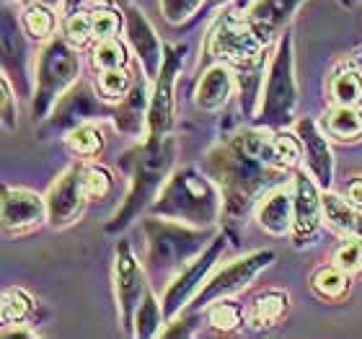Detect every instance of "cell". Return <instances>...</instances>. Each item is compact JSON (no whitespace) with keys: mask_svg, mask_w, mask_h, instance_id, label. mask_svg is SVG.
Segmentation results:
<instances>
[{"mask_svg":"<svg viewBox=\"0 0 362 339\" xmlns=\"http://www.w3.org/2000/svg\"><path fill=\"white\" fill-rule=\"evenodd\" d=\"M341 6H347V8H352V6H357V3H360V0H339Z\"/></svg>","mask_w":362,"mask_h":339,"instance_id":"cell-45","label":"cell"},{"mask_svg":"<svg viewBox=\"0 0 362 339\" xmlns=\"http://www.w3.org/2000/svg\"><path fill=\"white\" fill-rule=\"evenodd\" d=\"M81 76V54L68 37H52L37 54V73H34V96L31 114L34 120H47L57 98L76 84Z\"/></svg>","mask_w":362,"mask_h":339,"instance_id":"cell-5","label":"cell"},{"mask_svg":"<svg viewBox=\"0 0 362 339\" xmlns=\"http://www.w3.org/2000/svg\"><path fill=\"white\" fill-rule=\"evenodd\" d=\"M184 52H187L184 45L166 47L160 73L153 81L145 140H160V137H166L171 132V127H174V86L181 73V65H184Z\"/></svg>","mask_w":362,"mask_h":339,"instance_id":"cell-12","label":"cell"},{"mask_svg":"<svg viewBox=\"0 0 362 339\" xmlns=\"http://www.w3.org/2000/svg\"><path fill=\"white\" fill-rule=\"evenodd\" d=\"M305 0H251L246 8V21L251 29L257 31V37L269 45L272 39L282 37L293 21L295 11L303 6Z\"/></svg>","mask_w":362,"mask_h":339,"instance_id":"cell-20","label":"cell"},{"mask_svg":"<svg viewBox=\"0 0 362 339\" xmlns=\"http://www.w3.org/2000/svg\"><path fill=\"white\" fill-rule=\"evenodd\" d=\"M295 106H298V81H295L293 34L285 31L272 57L267 88L262 93V106L254 122L259 127L285 130L295 120Z\"/></svg>","mask_w":362,"mask_h":339,"instance_id":"cell-6","label":"cell"},{"mask_svg":"<svg viewBox=\"0 0 362 339\" xmlns=\"http://www.w3.org/2000/svg\"><path fill=\"white\" fill-rule=\"evenodd\" d=\"M249 3H251V0H246V3H243V8H249Z\"/></svg>","mask_w":362,"mask_h":339,"instance_id":"cell-46","label":"cell"},{"mask_svg":"<svg viewBox=\"0 0 362 339\" xmlns=\"http://www.w3.org/2000/svg\"><path fill=\"white\" fill-rule=\"evenodd\" d=\"M86 187H88V195L90 197H98V200H104L114 192V176L109 168L104 166H86Z\"/></svg>","mask_w":362,"mask_h":339,"instance_id":"cell-38","label":"cell"},{"mask_svg":"<svg viewBox=\"0 0 362 339\" xmlns=\"http://www.w3.org/2000/svg\"><path fill=\"white\" fill-rule=\"evenodd\" d=\"M21 26L26 29V34H29L34 42L49 39L54 26H57L52 6H47V3H26V8H23V13H21Z\"/></svg>","mask_w":362,"mask_h":339,"instance_id":"cell-28","label":"cell"},{"mask_svg":"<svg viewBox=\"0 0 362 339\" xmlns=\"http://www.w3.org/2000/svg\"><path fill=\"white\" fill-rule=\"evenodd\" d=\"M29 34L21 26V16H16L11 6L3 8V76L13 84L16 93L23 98L34 96V73L37 57L31 54Z\"/></svg>","mask_w":362,"mask_h":339,"instance_id":"cell-9","label":"cell"},{"mask_svg":"<svg viewBox=\"0 0 362 339\" xmlns=\"http://www.w3.org/2000/svg\"><path fill=\"white\" fill-rule=\"evenodd\" d=\"M0 88H3V98H0L3 125H6V130H16V125H18V117H16V88L8 81V76L0 78Z\"/></svg>","mask_w":362,"mask_h":339,"instance_id":"cell-39","label":"cell"},{"mask_svg":"<svg viewBox=\"0 0 362 339\" xmlns=\"http://www.w3.org/2000/svg\"><path fill=\"white\" fill-rule=\"evenodd\" d=\"M295 192V223H293V241L295 246H305L316 239L321 220H324V205L318 195L316 179L305 176V171H298L293 179Z\"/></svg>","mask_w":362,"mask_h":339,"instance_id":"cell-15","label":"cell"},{"mask_svg":"<svg viewBox=\"0 0 362 339\" xmlns=\"http://www.w3.org/2000/svg\"><path fill=\"white\" fill-rule=\"evenodd\" d=\"M124 31H127V39L132 50H135L137 60H140V68L151 81H156V76L160 73V65H163V54H166V47L158 39L156 29L151 26V21L145 18V13L137 6L129 3L124 8Z\"/></svg>","mask_w":362,"mask_h":339,"instance_id":"cell-16","label":"cell"},{"mask_svg":"<svg viewBox=\"0 0 362 339\" xmlns=\"http://www.w3.org/2000/svg\"><path fill=\"white\" fill-rule=\"evenodd\" d=\"M163 306L156 301V295L148 290V295L143 298L140 303V309L135 314V324H132V337H140V339H151V337H158L163 332Z\"/></svg>","mask_w":362,"mask_h":339,"instance_id":"cell-29","label":"cell"},{"mask_svg":"<svg viewBox=\"0 0 362 339\" xmlns=\"http://www.w3.org/2000/svg\"><path fill=\"white\" fill-rule=\"evenodd\" d=\"M6 3H8V0H6Z\"/></svg>","mask_w":362,"mask_h":339,"instance_id":"cell-47","label":"cell"},{"mask_svg":"<svg viewBox=\"0 0 362 339\" xmlns=\"http://www.w3.org/2000/svg\"><path fill=\"white\" fill-rule=\"evenodd\" d=\"M264 47L246 16L238 18L235 13H223L207 31L204 57L226 62L235 70H251L264 65Z\"/></svg>","mask_w":362,"mask_h":339,"instance_id":"cell-7","label":"cell"},{"mask_svg":"<svg viewBox=\"0 0 362 339\" xmlns=\"http://www.w3.org/2000/svg\"><path fill=\"white\" fill-rule=\"evenodd\" d=\"M127 47L122 45L117 37L101 39L93 47V54H90V62H93V70L96 73H104V70H114V68H127Z\"/></svg>","mask_w":362,"mask_h":339,"instance_id":"cell-32","label":"cell"},{"mask_svg":"<svg viewBox=\"0 0 362 339\" xmlns=\"http://www.w3.org/2000/svg\"><path fill=\"white\" fill-rule=\"evenodd\" d=\"M114 104H109L101 93L93 91L88 81H76L70 86L57 104L52 106V112L47 114V120H42L39 127V137H62L70 135L76 127L86 125V122H101L104 117H112Z\"/></svg>","mask_w":362,"mask_h":339,"instance_id":"cell-8","label":"cell"},{"mask_svg":"<svg viewBox=\"0 0 362 339\" xmlns=\"http://www.w3.org/2000/svg\"><path fill=\"white\" fill-rule=\"evenodd\" d=\"M287 309H290V298H287L285 290H264V293H259L254 298V303H251L249 324L254 329L277 326L287 316Z\"/></svg>","mask_w":362,"mask_h":339,"instance_id":"cell-25","label":"cell"},{"mask_svg":"<svg viewBox=\"0 0 362 339\" xmlns=\"http://www.w3.org/2000/svg\"><path fill=\"white\" fill-rule=\"evenodd\" d=\"M326 135L334 140H360L362 137V112L357 106H341L337 104L324 120Z\"/></svg>","mask_w":362,"mask_h":339,"instance_id":"cell-26","label":"cell"},{"mask_svg":"<svg viewBox=\"0 0 362 339\" xmlns=\"http://www.w3.org/2000/svg\"><path fill=\"white\" fill-rule=\"evenodd\" d=\"M143 231L145 241H148V270L153 275L184 270L218 236L215 226H192V223H181V220L158 218V215L145 218Z\"/></svg>","mask_w":362,"mask_h":339,"instance_id":"cell-4","label":"cell"},{"mask_svg":"<svg viewBox=\"0 0 362 339\" xmlns=\"http://www.w3.org/2000/svg\"><path fill=\"white\" fill-rule=\"evenodd\" d=\"M47 220V200L23 187L3 189V228L8 234H26Z\"/></svg>","mask_w":362,"mask_h":339,"instance_id":"cell-17","label":"cell"},{"mask_svg":"<svg viewBox=\"0 0 362 339\" xmlns=\"http://www.w3.org/2000/svg\"><path fill=\"white\" fill-rule=\"evenodd\" d=\"M34 311V298L26 295L21 287L6 290L3 295V324H18L23 318H29V314Z\"/></svg>","mask_w":362,"mask_h":339,"instance_id":"cell-35","label":"cell"},{"mask_svg":"<svg viewBox=\"0 0 362 339\" xmlns=\"http://www.w3.org/2000/svg\"><path fill=\"white\" fill-rule=\"evenodd\" d=\"M310 287L321 301H341L349 293V275L337 264L318 267L310 277Z\"/></svg>","mask_w":362,"mask_h":339,"instance_id":"cell-27","label":"cell"},{"mask_svg":"<svg viewBox=\"0 0 362 339\" xmlns=\"http://www.w3.org/2000/svg\"><path fill=\"white\" fill-rule=\"evenodd\" d=\"M295 132H298L303 143V159L308 163L310 176L316 179V184L321 189H329L334 181V156L329 143H326L324 132L318 130V125L310 117H303L295 125Z\"/></svg>","mask_w":362,"mask_h":339,"instance_id":"cell-21","label":"cell"},{"mask_svg":"<svg viewBox=\"0 0 362 339\" xmlns=\"http://www.w3.org/2000/svg\"><path fill=\"white\" fill-rule=\"evenodd\" d=\"M176 161V137L166 135L160 140H143V145L129 148L119 159V166L127 171L129 189L124 195V202L117 210L109 223H106V234H122L135 223L143 212L151 210L153 200L158 197L163 184L171 176Z\"/></svg>","mask_w":362,"mask_h":339,"instance_id":"cell-2","label":"cell"},{"mask_svg":"<svg viewBox=\"0 0 362 339\" xmlns=\"http://www.w3.org/2000/svg\"><path fill=\"white\" fill-rule=\"evenodd\" d=\"M148 81L151 78L145 76V73L140 78H135L127 93L114 104L112 120L117 132H122V135L140 137L148 130V109H151V91H153L148 88Z\"/></svg>","mask_w":362,"mask_h":339,"instance_id":"cell-18","label":"cell"},{"mask_svg":"<svg viewBox=\"0 0 362 339\" xmlns=\"http://www.w3.org/2000/svg\"><path fill=\"white\" fill-rule=\"evenodd\" d=\"M202 168L223 195V223L233 241H238L257 200L277 187L287 173L274 166V130L259 125L215 145L202 161Z\"/></svg>","mask_w":362,"mask_h":339,"instance_id":"cell-1","label":"cell"},{"mask_svg":"<svg viewBox=\"0 0 362 339\" xmlns=\"http://www.w3.org/2000/svg\"><path fill=\"white\" fill-rule=\"evenodd\" d=\"M47 223L68 228L81 220L90 195L86 187V163H73L47 192Z\"/></svg>","mask_w":362,"mask_h":339,"instance_id":"cell-14","label":"cell"},{"mask_svg":"<svg viewBox=\"0 0 362 339\" xmlns=\"http://www.w3.org/2000/svg\"><path fill=\"white\" fill-rule=\"evenodd\" d=\"M347 200L362 210V176H357V179H352L347 184Z\"/></svg>","mask_w":362,"mask_h":339,"instance_id":"cell-41","label":"cell"},{"mask_svg":"<svg viewBox=\"0 0 362 339\" xmlns=\"http://www.w3.org/2000/svg\"><path fill=\"white\" fill-rule=\"evenodd\" d=\"M135 78L129 76L127 68H114V70H104V73H98L96 78V86H98V93L101 98H106L109 104H117L124 93L129 91Z\"/></svg>","mask_w":362,"mask_h":339,"instance_id":"cell-34","label":"cell"},{"mask_svg":"<svg viewBox=\"0 0 362 339\" xmlns=\"http://www.w3.org/2000/svg\"><path fill=\"white\" fill-rule=\"evenodd\" d=\"M259 226L269 236H285L293 231L295 223V192L285 184L272 187L257 207Z\"/></svg>","mask_w":362,"mask_h":339,"instance_id":"cell-22","label":"cell"},{"mask_svg":"<svg viewBox=\"0 0 362 339\" xmlns=\"http://www.w3.org/2000/svg\"><path fill=\"white\" fill-rule=\"evenodd\" d=\"M321 205H324V220L341 236H357L362 239V212L357 205H352L344 197L334 195L329 189H324L321 195Z\"/></svg>","mask_w":362,"mask_h":339,"instance_id":"cell-24","label":"cell"},{"mask_svg":"<svg viewBox=\"0 0 362 339\" xmlns=\"http://www.w3.org/2000/svg\"><path fill=\"white\" fill-rule=\"evenodd\" d=\"M160 13L171 26H181L189 18H194L197 13H202L204 0H158Z\"/></svg>","mask_w":362,"mask_h":339,"instance_id":"cell-36","label":"cell"},{"mask_svg":"<svg viewBox=\"0 0 362 339\" xmlns=\"http://www.w3.org/2000/svg\"><path fill=\"white\" fill-rule=\"evenodd\" d=\"M334 104L341 106H360L362 104V76L352 68L337 70L329 81Z\"/></svg>","mask_w":362,"mask_h":339,"instance_id":"cell-30","label":"cell"},{"mask_svg":"<svg viewBox=\"0 0 362 339\" xmlns=\"http://www.w3.org/2000/svg\"><path fill=\"white\" fill-rule=\"evenodd\" d=\"M334 264L347 272V275L362 272V239L349 236V241H344L339 249L334 251Z\"/></svg>","mask_w":362,"mask_h":339,"instance_id":"cell-37","label":"cell"},{"mask_svg":"<svg viewBox=\"0 0 362 339\" xmlns=\"http://www.w3.org/2000/svg\"><path fill=\"white\" fill-rule=\"evenodd\" d=\"M148 212L192 226H218L223 220V195L218 184L199 168H176Z\"/></svg>","mask_w":362,"mask_h":339,"instance_id":"cell-3","label":"cell"},{"mask_svg":"<svg viewBox=\"0 0 362 339\" xmlns=\"http://www.w3.org/2000/svg\"><path fill=\"white\" fill-rule=\"evenodd\" d=\"M207 324L215 332H235L243 324V309L230 298H220V301L207 306Z\"/></svg>","mask_w":362,"mask_h":339,"instance_id":"cell-33","label":"cell"},{"mask_svg":"<svg viewBox=\"0 0 362 339\" xmlns=\"http://www.w3.org/2000/svg\"><path fill=\"white\" fill-rule=\"evenodd\" d=\"M230 93H233V73H230V65L215 62L199 78V84H197L194 91V101L204 112H218V109H223L228 104Z\"/></svg>","mask_w":362,"mask_h":339,"instance_id":"cell-23","label":"cell"},{"mask_svg":"<svg viewBox=\"0 0 362 339\" xmlns=\"http://www.w3.org/2000/svg\"><path fill=\"white\" fill-rule=\"evenodd\" d=\"M65 143L76 156L90 159V156H98L101 148H104V132H101L96 122H86V125L73 130L70 135H65Z\"/></svg>","mask_w":362,"mask_h":339,"instance_id":"cell-31","label":"cell"},{"mask_svg":"<svg viewBox=\"0 0 362 339\" xmlns=\"http://www.w3.org/2000/svg\"><path fill=\"white\" fill-rule=\"evenodd\" d=\"M23 6H26V3H47V6H57V3H65V0H21Z\"/></svg>","mask_w":362,"mask_h":339,"instance_id":"cell-44","label":"cell"},{"mask_svg":"<svg viewBox=\"0 0 362 339\" xmlns=\"http://www.w3.org/2000/svg\"><path fill=\"white\" fill-rule=\"evenodd\" d=\"M197 324V311H181V318L174 316V321L160 332V337H189L194 332Z\"/></svg>","mask_w":362,"mask_h":339,"instance_id":"cell-40","label":"cell"},{"mask_svg":"<svg viewBox=\"0 0 362 339\" xmlns=\"http://www.w3.org/2000/svg\"><path fill=\"white\" fill-rule=\"evenodd\" d=\"M226 241H228L226 236L218 234L215 241L202 254L194 256L184 270L176 272L174 280L168 282L166 293H163V314H166V318L179 316L181 311L187 309L189 298H194L202 290V282H207V275H210L212 267L218 264V259L226 251Z\"/></svg>","mask_w":362,"mask_h":339,"instance_id":"cell-13","label":"cell"},{"mask_svg":"<svg viewBox=\"0 0 362 339\" xmlns=\"http://www.w3.org/2000/svg\"><path fill=\"white\" fill-rule=\"evenodd\" d=\"M98 3H106V6L122 8V11H124V8H127V6H129V0H98Z\"/></svg>","mask_w":362,"mask_h":339,"instance_id":"cell-42","label":"cell"},{"mask_svg":"<svg viewBox=\"0 0 362 339\" xmlns=\"http://www.w3.org/2000/svg\"><path fill=\"white\" fill-rule=\"evenodd\" d=\"M272 262H274V251L262 249L254 251V254L241 256V259H235V262L226 264V267H220L212 277H207L202 290L194 295V306L189 311L199 314V311L207 309L210 303L220 301V298H233V295L243 293L257 280L259 272H264Z\"/></svg>","mask_w":362,"mask_h":339,"instance_id":"cell-10","label":"cell"},{"mask_svg":"<svg viewBox=\"0 0 362 339\" xmlns=\"http://www.w3.org/2000/svg\"><path fill=\"white\" fill-rule=\"evenodd\" d=\"M122 26V18L114 6L90 8V11H78V13L65 18V37L76 47H83L88 42H101V39L114 37Z\"/></svg>","mask_w":362,"mask_h":339,"instance_id":"cell-19","label":"cell"},{"mask_svg":"<svg viewBox=\"0 0 362 339\" xmlns=\"http://www.w3.org/2000/svg\"><path fill=\"white\" fill-rule=\"evenodd\" d=\"M148 280L145 270L137 262L135 251L127 239H119L117 251H114V298H117V316H119L122 329L132 334L135 314L140 309L143 298L148 295Z\"/></svg>","mask_w":362,"mask_h":339,"instance_id":"cell-11","label":"cell"},{"mask_svg":"<svg viewBox=\"0 0 362 339\" xmlns=\"http://www.w3.org/2000/svg\"><path fill=\"white\" fill-rule=\"evenodd\" d=\"M220 3H228V0H204V8L220 6ZM243 3H246V0H238V6H241V8H243Z\"/></svg>","mask_w":362,"mask_h":339,"instance_id":"cell-43","label":"cell"}]
</instances>
